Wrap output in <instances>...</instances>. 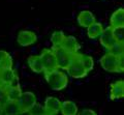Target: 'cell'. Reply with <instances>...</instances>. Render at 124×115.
Returning a JSON list of instances; mask_svg holds the SVG:
<instances>
[{"label":"cell","mask_w":124,"mask_h":115,"mask_svg":"<svg viewBox=\"0 0 124 115\" xmlns=\"http://www.w3.org/2000/svg\"><path fill=\"white\" fill-rule=\"evenodd\" d=\"M100 66L108 73H123L124 72V55L116 56L108 52L100 58Z\"/></svg>","instance_id":"obj_1"},{"label":"cell","mask_w":124,"mask_h":115,"mask_svg":"<svg viewBox=\"0 0 124 115\" xmlns=\"http://www.w3.org/2000/svg\"><path fill=\"white\" fill-rule=\"evenodd\" d=\"M66 72L68 76L72 77L75 79H80V78H85L88 75V72L86 71V68L84 67L83 63L80 61V59L78 58L77 53L73 56L72 60L70 61L69 66L66 68Z\"/></svg>","instance_id":"obj_2"},{"label":"cell","mask_w":124,"mask_h":115,"mask_svg":"<svg viewBox=\"0 0 124 115\" xmlns=\"http://www.w3.org/2000/svg\"><path fill=\"white\" fill-rule=\"evenodd\" d=\"M54 53H55L56 56V60H57V66L58 68H61V70H66L67 66H69L70 61L72 60L73 56H75L76 53H70L66 51L65 49H63L62 47H57V48H52Z\"/></svg>","instance_id":"obj_3"},{"label":"cell","mask_w":124,"mask_h":115,"mask_svg":"<svg viewBox=\"0 0 124 115\" xmlns=\"http://www.w3.org/2000/svg\"><path fill=\"white\" fill-rule=\"evenodd\" d=\"M40 59L44 66V73L45 72H51L58 68L56 56L53 49H44L40 53Z\"/></svg>","instance_id":"obj_4"},{"label":"cell","mask_w":124,"mask_h":115,"mask_svg":"<svg viewBox=\"0 0 124 115\" xmlns=\"http://www.w3.org/2000/svg\"><path fill=\"white\" fill-rule=\"evenodd\" d=\"M37 41V35L30 30H22L17 36V43L22 47H27L35 44Z\"/></svg>","instance_id":"obj_5"},{"label":"cell","mask_w":124,"mask_h":115,"mask_svg":"<svg viewBox=\"0 0 124 115\" xmlns=\"http://www.w3.org/2000/svg\"><path fill=\"white\" fill-rule=\"evenodd\" d=\"M18 102L23 110V113H26L36 103V95L33 92H31V91L22 92L20 99H18Z\"/></svg>","instance_id":"obj_6"},{"label":"cell","mask_w":124,"mask_h":115,"mask_svg":"<svg viewBox=\"0 0 124 115\" xmlns=\"http://www.w3.org/2000/svg\"><path fill=\"white\" fill-rule=\"evenodd\" d=\"M99 41H100V44L107 50H110L117 43V41H116V38L113 34V27L108 26L106 29H103L102 33L99 35Z\"/></svg>","instance_id":"obj_7"},{"label":"cell","mask_w":124,"mask_h":115,"mask_svg":"<svg viewBox=\"0 0 124 115\" xmlns=\"http://www.w3.org/2000/svg\"><path fill=\"white\" fill-rule=\"evenodd\" d=\"M44 107L46 115H56L61 110V102L55 97H48L45 101Z\"/></svg>","instance_id":"obj_8"},{"label":"cell","mask_w":124,"mask_h":115,"mask_svg":"<svg viewBox=\"0 0 124 115\" xmlns=\"http://www.w3.org/2000/svg\"><path fill=\"white\" fill-rule=\"evenodd\" d=\"M124 98V82L118 80L110 86V99H120Z\"/></svg>","instance_id":"obj_9"},{"label":"cell","mask_w":124,"mask_h":115,"mask_svg":"<svg viewBox=\"0 0 124 115\" xmlns=\"http://www.w3.org/2000/svg\"><path fill=\"white\" fill-rule=\"evenodd\" d=\"M2 114L19 115V114H23V110H22L18 101H6V102L3 103Z\"/></svg>","instance_id":"obj_10"},{"label":"cell","mask_w":124,"mask_h":115,"mask_svg":"<svg viewBox=\"0 0 124 115\" xmlns=\"http://www.w3.org/2000/svg\"><path fill=\"white\" fill-rule=\"evenodd\" d=\"M61 47L63 49H65L66 51L70 52V53H78L79 50L81 49V46L79 44V41H77V38L75 36H71V35H68V36L64 37Z\"/></svg>","instance_id":"obj_11"},{"label":"cell","mask_w":124,"mask_h":115,"mask_svg":"<svg viewBox=\"0 0 124 115\" xmlns=\"http://www.w3.org/2000/svg\"><path fill=\"white\" fill-rule=\"evenodd\" d=\"M95 21H96L95 16L89 10L81 11L79 14V16H78V23H79V25L82 26V27L87 28L88 26H90L92 23H94Z\"/></svg>","instance_id":"obj_12"},{"label":"cell","mask_w":124,"mask_h":115,"mask_svg":"<svg viewBox=\"0 0 124 115\" xmlns=\"http://www.w3.org/2000/svg\"><path fill=\"white\" fill-rule=\"evenodd\" d=\"M27 63H28V66L30 67V70L32 72L36 73V74L44 73V66H42V62H41L39 55L29 56L28 59H27Z\"/></svg>","instance_id":"obj_13"},{"label":"cell","mask_w":124,"mask_h":115,"mask_svg":"<svg viewBox=\"0 0 124 115\" xmlns=\"http://www.w3.org/2000/svg\"><path fill=\"white\" fill-rule=\"evenodd\" d=\"M110 25L113 28L124 26V9L122 7H120L112 14L110 19Z\"/></svg>","instance_id":"obj_14"},{"label":"cell","mask_w":124,"mask_h":115,"mask_svg":"<svg viewBox=\"0 0 124 115\" xmlns=\"http://www.w3.org/2000/svg\"><path fill=\"white\" fill-rule=\"evenodd\" d=\"M103 26L101 23H98V22H94L92 23L90 26L87 27V34H88V37L91 38V40H94V38H97L99 37V35L102 33L103 31Z\"/></svg>","instance_id":"obj_15"},{"label":"cell","mask_w":124,"mask_h":115,"mask_svg":"<svg viewBox=\"0 0 124 115\" xmlns=\"http://www.w3.org/2000/svg\"><path fill=\"white\" fill-rule=\"evenodd\" d=\"M60 112L63 115H76L78 113V106L72 101H64L61 103Z\"/></svg>","instance_id":"obj_16"},{"label":"cell","mask_w":124,"mask_h":115,"mask_svg":"<svg viewBox=\"0 0 124 115\" xmlns=\"http://www.w3.org/2000/svg\"><path fill=\"white\" fill-rule=\"evenodd\" d=\"M22 94L20 86H8L6 85V97L7 101H18Z\"/></svg>","instance_id":"obj_17"},{"label":"cell","mask_w":124,"mask_h":115,"mask_svg":"<svg viewBox=\"0 0 124 115\" xmlns=\"http://www.w3.org/2000/svg\"><path fill=\"white\" fill-rule=\"evenodd\" d=\"M13 57L8 52L4 50H0V67L2 68H10L13 67Z\"/></svg>","instance_id":"obj_18"},{"label":"cell","mask_w":124,"mask_h":115,"mask_svg":"<svg viewBox=\"0 0 124 115\" xmlns=\"http://www.w3.org/2000/svg\"><path fill=\"white\" fill-rule=\"evenodd\" d=\"M2 68V67H1ZM17 76L13 67L10 68H2L1 70V84L2 85H8L13 81L14 78Z\"/></svg>","instance_id":"obj_19"},{"label":"cell","mask_w":124,"mask_h":115,"mask_svg":"<svg viewBox=\"0 0 124 115\" xmlns=\"http://www.w3.org/2000/svg\"><path fill=\"white\" fill-rule=\"evenodd\" d=\"M77 56L78 58L80 59V61L83 63L84 67L86 68V71L89 73L93 70V67H94V60L91 56L89 55H86V54H80L79 52L77 53Z\"/></svg>","instance_id":"obj_20"},{"label":"cell","mask_w":124,"mask_h":115,"mask_svg":"<svg viewBox=\"0 0 124 115\" xmlns=\"http://www.w3.org/2000/svg\"><path fill=\"white\" fill-rule=\"evenodd\" d=\"M67 84H68V76L65 74V73H63V74L60 76V78L51 86V88L55 91H59V90L64 89V88L67 86Z\"/></svg>","instance_id":"obj_21"},{"label":"cell","mask_w":124,"mask_h":115,"mask_svg":"<svg viewBox=\"0 0 124 115\" xmlns=\"http://www.w3.org/2000/svg\"><path fill=\"white\" fill-rule=\"evenodd\" d=\"M65 37V34L63 31H55L53 32L51 35V43L53 45V48H57V47H61L62 41H63Z\"/></svg>","instance_id":"obj_22"},{"label":"cell","mask_w":124,"mask_h":115,"mask_svg":"<svg viewBox=\"0 0 124 115\" xmlns=\"http://www.w3.org/2000/svg\"><path fill=\"white\" fill-rule=\"evenodd\" d=\"M110 53L116 56L124 55V41H117L110 50H108Z\"/></svg>","instance_id":"obj_23"},{"label":"cell","mask_w":124,"mask_h":115,"mask_svg":"<svg viewBox=\"0 0 124 115\" xmlns=\"http://www.w3.org/2000/svg\"><path fill=\"white\" fill-rule=\"evenodd\" d=\"M26 113L32 114V115H46L45 107L42 105H40V104H37V103H35V104L31 107V108L27 111Z\"/></svg>","instance_id":"obj_24"},{"label":"cell","mask_w":124,"mask_h":115,"mask_svg":"<svg viewBox=\"0 0 124 115\" xmlns=\"http://www.w3.org/2000/svg\"><path fill=\"white\" fill-rule=\"evenodd\" d=\"M113 34L117 41H124V26L113 28Z\"/></svg>","instance_id":"obj_25"},{"label":"cell","mask_w":124,"mask_h":115,"mask_svg":"<svg viewBox=\"0 0 124 115\" xmlns=\"http://www.w3.org/2000/svg\"><path fill=\"white\" fill-rule=\"evenodd\" d=\"M6 101V85H0V103H4Z\"/></svg>","instance_id":"obj_26"},{"label":"cell","mask_w":124,"mask_h":115,"mask_svg":"<svg viewBox=\"0 0 124 115\" xmlns=\"http://www.w3.org/2000/svg\"><path fill=\"white\" fill-rule=\"evenodd\" d=\"M81 115H96V112H94L91 109H84L81 112Z\"/></svg>","instance_id":"obj_27"},{"label":"cell","mask_w":124,"mask_h":115,"mask_svg":"<svg viewBox=\"0 0 124 115\" xmlns=\"http://www.w3.org/2000/svg\"><path fill=\"white\" fill-rule=\"evenodd\" d=\"M2 110H3V103H0V115L2 114Z\"/></svg>","instance_id":"obj_28"},{"label":"cell","mask_w":124,"mask_h":115,"mask_svg":"<svg viewBox=\"0 0 124 115\" xmlns=\"http://www.w3.org/2000/svg\"><path fill=\"white\" fill-rule=\"evenodd\" d=\"M1 70H2V68L0 67V85H2V84H1Z\"/></svg>","instance_id":"obj_29"}]
</instances>
